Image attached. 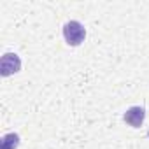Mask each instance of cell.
<instances>
[{
  "instance_id": "6da1fadb",
  "label": "cell",
  "mask_w": 149,
  "mask_h": 149,
  "mask_svg": "<svg viewBox=\"0 0 149 149\" xmlns=\"http://www.w3.org/2000/svg\"><path fill=\"white\" fill-rule=\"evenodd\" d=\"M63 39L68 46H81L86 39V28L83 23L76 21V19H70L63 25Z\"/></svg>"
},
{
  "instance_id": "7a4b0ae2",
  "label": "cell",
  "mask_w": 149,
  "mask_h": 149,
  "mask_svg": "<svg viewBox=\"0 0 149 149\" xmlns=\"http://www.w3.org/2000/svg\"><path fill=\"white\" fill-rule=\"evenodd\" d=\"M21 70V60L16 53H6L0 60V74L2 77H9Z\"/></svg>"
},
{
  "instance_id": "3957f363",
  "label": "cell",
  "mask_w": 149,
  "mask_h": 149,
  "mask_svg": "<svg viewBox=\"0 0 149 149\" xmlns=\"http://www.w3.org/2000/svg\"><path fill=\"white\" fill-rule=\"evenodd\" d=\"M144 119H146V109L144 107H139V105L130 107L123 114V121L126 125H130L132 128H140L142 123H144Z\"/></svg>"
},
{
  "instance_id": "277c9868",
  "label": "cell",
  "mask_w": 149,
  "mask_h": 149,
  "mask_svg": "<svg viewBox=\"0 0 149 149\" xmlns=\"http://www.w3.org/2000/svg\"><path fill=\"white\" fill-rule=\"evenodd\" d=\"M19 146V135L18 133H9L2 139V149H16Z\"/></svg>"
}]
</instances>
